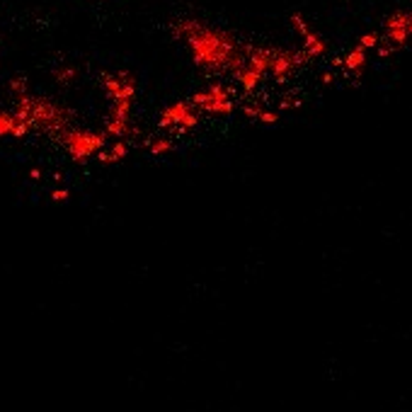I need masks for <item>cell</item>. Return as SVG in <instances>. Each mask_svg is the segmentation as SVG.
<instances>
[{
  "label": "cell",
  "instance_id": "cell-2",
  "mask_svg": "<svg viewBox=\"0 0 412 412\" xmlns=\"http://www.w3.org/2000/svg\"><path fill=\"white\" fill-rule=\"evenodd\" d=\"M12 109L32 126L34 134H44L51 138H59L68 126H73V117H76L73 109L63 102L46 95H34L32 90L17 95Z\"/></svg>",
  "mask_w": 412,
  "mask_h": 412
},
{
  "label": "cell",
  "instance_id": "cell-10",
  "mask_svg": "<svg viewBox=\"0 0 412 412\" xmlns=\"http://www.w3.org/2000/svg\"><path fill=\"white\" fill-rule=\"evenodd\" d=\"M410 12H390L386 20H383V44H388L393 51H400L407 46L410 42Z\"/></svg>",
  "mask_w": 412,
  "mask_h": 412
},
{
  "label": "cell",
  "instance_id": "cell-9",
  "mask_svg": "<svg viewBox=\"0 0 412 412\" xmlns=\"http://www.w3.org/2000/svg\"><path fill=\"white\" fill-rule=\"evenodd\" d=\"M289 22H291V29L298 34L303 53H306L310 61L323 59V56L327 53V42L323 39V34H320V32H315V29H313V25L308 22V17H306L303 12H293Z\"/></svg>",
  "mask_w": 412,
  "mask_h": 412
},
{
  "label": "cell",
  "instance_id": "cell-21",
  "mask_svg": "<svg viewBox=\"0 0 412 412\" xmlns=\"http://www.w3.org/2000/svg\"><path fill=\"white\" fill-rule=\"evenodd\" d=\"M70 199V192L66 187H56V189H51V201L53 204H66Z\"/></svg>",
  "mask_w": 412,
  "mask_h": 412
},
{
  "label": "cell",
  "instance_id": "cell-14",
  "mask_svg": "<svg viewBox=\"0 0 412 412\" xmlns=\"http://www.w3.org/2000/svg\"><path fill=\"white\" fill-rule=\"evenodd\" d=\"M242 114H245L248 119L257 121V124H265V126H274V124H279V117H282L279 109L267 107L262 100H248V102L242 104Z\"/></svg>",
  "mask_w": 412,
  "mask_h": 412
},
{
  "label": "cell",
  "instance_id": "cell-13",
  "mask_svg": "<svg viewBox=\"0 0 412 412\" xmlns=\"http://www.w3.org/2000/svg\"><path fill=\"white\" fill-rule=\"evenodd\" d=\"M335 66L337 68H342L347 76H361L364 70H366V66H369V51L361 46V44H354L352 49H347V53L344 56H340V59H335Z\"/></svg>",
  "mask_w": 412,
  "mask_h": 412
},
{
  "label": "cell",
  "instance_id": "cell-4",
  "mask_svg": "<svg viewBox=\"0 0 412 412\" xmlns=\"http://www.w3.org/2000/svg\"><path fill=\"white\" fill-rule=\"evenodd\" d=\"M269 66H272V46H245V59L240 68L233 73L235 85L245 95H255L269 76Z\"/></svg>",
  "mask_w": 412,
  "mask_h": 412
},
{
  "label": "cell",
  "instance_id": "cell-24",
  "mask_svg": "<svg viewBox=\"0 0 412 412\" xmlns=\"http://www.w3.org/2000/svg\"><path fill=\"white\" fill-rule=\"evenodd\" d=\"M410 32H412V12H410Z\"/></svg>",
  "mask_w": 412,
  "mask_h": 412
},
{
  "label": "cell",
  "instance_id": "cell-11",
  "mask_svg": "<svg viewBox=\"0 0 412 412\" xmlns=\"http://www.w3.org/2000/svg\"><path fill=\"white\" fill-rule=\"evenodd\" d=\"M104 131L109 138H129L134 134V104H109V112L104 119Z\"/></svg>",
  "mask_w": 412,
  "mask_h": 412
},
{
  "label": "cell",
  "instance_id": "cell-8",
  "mask_svg": "<svg viewBox=\"0 0 412 412\" xmlns=\"http://www.w3.org/2000/svg\"><path fill=\"white\" fill-rule=\"evenodd\" d=\"M308 61L310 59L303 53V49H301V51H293V49H279V46H274V49H272L269 76L274 78V83L284 85V83H289Z\"/></svg>",
  "mask_w": 412,
  "mask_h": 412
},
{
  "label": "cell",
  "instance_id": "cell-5",
  "mask_svg": "<svg viewBox=\"0 0 412 412\" xmlns=\"http://www.w3.org/2000/svg\"><path fill=\"white\" fill-rule=\"evenodd\" d=\"M199 121H201V112L192 100H175L165 104L158 114V126L167 134H187L197 129Z\"/></svg>",
  "mask_w": 412,
  "mask_h": 412
},
{
  "label": "cell",
  "instance_id": "cell-19",
  "mask_svg": "<svg viewBox=\"0 0 412 412\" xmlns=\"http://www.w3.org/2000/svg\"><path fill=\"white\" fill-rule=\"evenodd\" d=\"M5 87H8V92H12V97H17V95L29 92V83H27V80H25L22 76L10 78L8 83H5Z\"/></svg>",
  "mask_w": 412,
  "mask_h": 412
},
{
  "label": "cell",
  "instance_id": "cell-6",
  "mask_svg": "<svg viewBox=\"0 0 412 412\" xmlns=\"http://www.w3.org/2000/svg\"><path fill=\"white\" fill-rule=\"evenodd\" d=\"M192 102L199 107L201 114H211V117H228V114L235 112V97H233V90L223 83H209L206 87L197 90V92L189 97Z\"/></svg>",
  "mask_w": 412,
  "mask_h": 412
},
{
  "label": "cell",
  "instance_id": "cell-3",
  "mask_svg": "<svg viewBox=\"0 0 412 412\" xmlns=\"http://www.w3.org/2000/svg\"><path fill=\"white\" fill-rule=\"evenodd\" d=\"M59 146L66 151L73 163L83 165L90 163V160H97V155L102 153L107 143H109V136L107 131H95V129H85V126H68L59 138Z\"/></svg>",
  "mask_w": 412,
  "mask_h": 412
},
{
  "label": "cell",
  "instance_id": "cell-22",
  "mask_svg": "<svg viewBox=\"0 0 412 412\" xmlns=\"http://www.w3.org/2000/svg\"><path fill=\"white\" fill-rule=\"evenodd\" d=\"M320 83H323V85H332V83H335V73H330V70L323 73V76H320Z\"/></svg>",
  "mask_w": 412,
  "mask_h": 412
},
{
  "label": "cell",
  "instance_id": "cell-16",
  "mask_svg": "<svg viewBox=\"0 0 412 412\" xmlns=\"http://www.w3.org/2000/svg\"><path fill=\"white\" fill-rule=\"evenodd\" d=\"M78 76H80V70L76 63H59L51 68V78L59 87H70L78 80Z\"/></svg>",
  "mask_w": 412,
  "mask_h": 412
},
{
  "label": "cell",
  "instance_id": "cell-20",
  "mask_svg": "<svg viewBox=\"0 0 412 412\" xmlns=\"http://www.w3.org/2000/svg\"><path fill=\"white\" fill-rule=\"evenodd\" d=\"M381 42H383V36H378L376 32H366V34L359 36V42H357V44H361L366 51H378Z\"/></svg>",
  "mask_w": 412,
  "mask_h": 412
},
{
  "label": "cell",
  "instance_id": "cell-1",
  "mask_svg": "<svg viewBox=\"0 0 412 412\" xmlns=\"http://www.w3.org/2000/svg\"><path fill=\"white\" fill-rule=\"evenodd\" d=\"M182 44L187 46L192 63L206 76H233L245 59V46L228 29L206 25L204 20H199Z\"/></svg>",
  "mask_w": 412,
  "mask_h": 412
},
{
  "label": "cell",
  "instance_id": "cell-7",
  "mask_svg": "<svg viewBox=\"0 0 412 412\" xmlns=\"http://www.w3.org/2000/svg\"><path fill=\"white\" fill-rule=\"evenodd\" d=\"M100 87H102L104 97L109 100V104L124 102L134 104L138 92V80L129 70H104L100 76Z\"/></svg>",
  "mask_w": 412,
  "mask_h": 412
},
{
  "label": "cell",
  "instance_id": "cell-17",
  "mask_svg": "<svg viewBox=\"0 0 412 412\" xmlns=\"http://www.w3.org/2000/svg\"><path fill=\"white\" fill-rule=\"evenodd\" d=\"M146 148L151 155L163 158V155H170L172 151H175V141H172V136H153V138H148Z\"/></svg>",
  "mask_w": 412,
  "mask_h": 412
},
{
  "label": "cell",
  "instance_id": "cell-15",
  "mask_svg": "<svg viewBox=\"0 0 412 412\" xmlns=\"http://www.w3.org/2000/svg\"><path fill=\"white\" fill-rule=\"evenodd\" d=\"M124 158H129V141L126 138H112L107 148L97 155V163L100 165H117L121 163Z\"/></svg>",
  "mask_w": 412,
  "mask_h": 412
},
{
  "label": "cell",
  "instance_id": "cell-12",
  "mask_svg": "<svg viewBox=\"0 0 412 412\" xmlns=\"http://www.w3.org/2000/svg\"><path fill=\"white\" fill-rule=\"evenodd\" d=\"M34 134L32 126L15 109H0V138H27Z\"/></svg>",
  "mask_w": 412,
  "mask_h": 412
},
{
  "label": "cell",
  "instance_id": "cell-18",
  "mask_svg": "<svg viewBox=\"0 0 412 412\" xmlns=\"http://www.w3.org/2000/svg\"><path fill=\"white\" fill-rule=\"evenodd\" d=\"M296 107H301L298 92H286V95H282L279 102H276V109H279V112H289V109H296Z\"/></svg>",
  "mask_w": 412,
  "mask_h": 412
},
{
  "label": "cell",
  "instance_id": "cell-23",
  "mask_svg": "<svg viewBox=\"0 0 412 412\" xmlns=\"http://www.w3.org/2000/svg\"><path fill=\"white\" fill-rule=\"evenodd\" d=\"M29 177H32V180H42V172H39V170H29Z\"/></svg>",
  "mask_w": 412,
  "mask_h": 412
}]
</instances>
